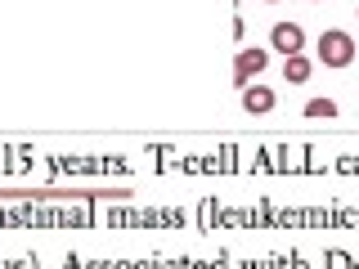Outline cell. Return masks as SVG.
<instances>
[{"instance_id": "1", "label": "cell", "mask_w": 359, "mask_h": 269, "mask_svg": "<svg viewBox=\"0 0 359 269\" xmlns=\"http://www.w3.org/2000/svg\"><path fill=\"white\" fill-rule=\"evenodd\" d=\"M359 54V45L351 32H323L319 36V63L323 67H351Z\"/></svg>"}, {"instance_id": "2", "label": "cell", "mask_w": 359, "mask_h": 269, "mask_svg": "<svg viewBox=\"0 0 359 269\" xmlns=\"http://www.w3.org/2000/svg\"><path fill=\"white\" fill-rule=\"evenodd\" d=\"M265 63H269V54L261 50V45L243 50L238 59H233V85H238V90H247V81H252V76H261V72H265Z\"/></svg>"}, {"instance_id": "3", "label": "cell", "mask_w": 359, "mask_h": 269, "mask_svg": "<svg viewBox=\"0 0 359 269\" xmlns=\"http://www.w3.org/2000/svg\"><path fill=\"white\" fill-rule=\"evenodd\" d=\"M269 45H274L283 59H292V54L306 50V32H301L297 22H274V32H269Z\"/></svg>"}, {"instance_id": "4", "label": "cell", "mask_w": 359, "mask_h": 269, "mask_svg": "<svg viewBox=\"0 0 359 269\" xmlns=\"http://www.w3.org/2000/svg\"><path fill=\"white\" fill-rule=\"evenodd\" d=\"M310 72H314V63L306 59V54H292V59L283 63V81H287V85H306Z\"/></svg>"}, {"instance_id": "5", "label": "cell", "mask_w": 359, "mask_h": 269, "mask_svg": "<svg viewBox=\"0 0 359 269\" xmlns=\"http://www.w3.org/2000/svg\"><path fill=\"white\" fill-rule=\"evenodd\" d=\"M243 108L247 112H269V108H274V90H269V85H247L243 90Z\"/></svg>"}, {"instance_id": "6", "label": "cell", "mask_w": 359, "mask_h": 269, "mask_svg": "<svg viewBox=\"0 0 359 269\" xmlns=\"http://www.w3.org/2000/svg\"><path fill=\"white\" fill-rule=\"evenodd\" d=\"M306 117H337V104H332V99H310Z\"/></svg>"}, {"instance_id": "7", "label": "cell", "mask_w": 359, "mask_h": 269, "mask_svg": "<svg viewBox=\"0 0 359 269\" xmlns=\"http://www.w3.org/2000/svg\"><path fill=\"white\" fill-rule=\"evenodd\" d=\"M310 5H319V0H310Z\"/></svg>"}, {"instance_id": "8", "label": "cell", "mask_w": 359, "mask_h": 269, "mask_svg": "<svg viewBox=\"0 0 359 269\" xmlns=\"http://www.w3.org/2000/svg\"><path fill=\"white\" fill-rule=\"evenodd\" d=\"M269 5H274V0H269Z\"/></svg>"}]
</instances>
